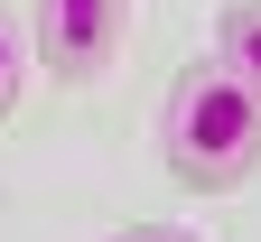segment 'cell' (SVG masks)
Here are the masks:
<instances>
[{"label": "cell", "instance_id": "1", "mask_svg": "<svg viewBox=\"0 0 261 242\" xmlns=\"http://www.w3.org/2000/svg\"><path fill=\"white\" fill-rule=\"evenodd\" d=\"M159 158L187 196H233L261 168V93L224 56H187L159 102Z\"/></svg>", "mask_w": 261, "mask_h": 242}, {"label": "cell", "instance_id": "2", "mask_svg": "<svg viewBox=\"0 0 261 242\" xmlns=\"http://www.w3.org/2000/svg\"><path fill=\"white\" fill-rule=\"evenodd\" d=\"M130 47V0H28V56L56 84H103Z\"/></svg>", "mask_w": 261, "mask_h": 242}, {"label": "cell", "instance_id": "3", "mask_svg": "<svg viewBox=\"0 0 261 242\" xmlns=\"http://www.w3.org/2000/svg\"><path fill=\"white\" fill-rule=\"evenodd\" d=\"M215 56L261 93V0H224V19H215Z\"/></svg>", "mask_w": 261, "mask_h": 242}, {"label": "cell", "instance_id": "4", "mask_svg": "<svg viewBox=\"0 0 261 242\" xmlns=\"http://www.w3.org/2000/svg\"><path fill=\"white\" fill-rule=\"evenodd\" d=\"M19 75H28V38H19L10 19H0V121L19 112Z\"/></svg>", "mask_w": 261, "mask_h": 242}, {"label": "cell", "instance_id": "5", "mask_svg": "<svg viewBox=\"0 0 261 242\" xmlns=\"http://www.w3.org/2000/svg\"><path fill=\"white\" fill-rule=\"evenodd\" d=\"M103 242H196L187 224H121V233H103Z\"/></svg>", "mask_w": 261, "mask_h": 242}]
</instances>
